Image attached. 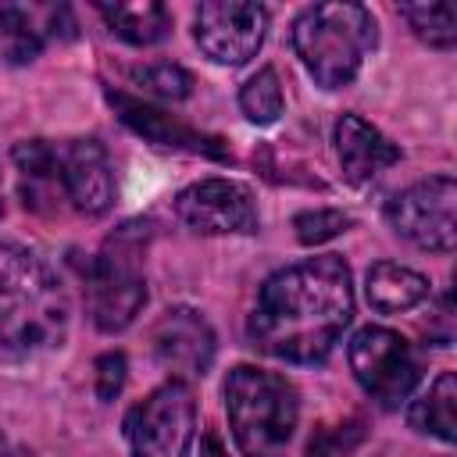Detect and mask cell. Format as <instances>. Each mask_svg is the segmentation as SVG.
<instances>
[{"label":"cell","instance_id":"cell-1","mask_svg":"<svg viewBox=\"0 0 457 457\" xmlns=\"http://www.w3.org/2000/svg\"><path fill=\"white\" fill-rule=\"evenodd\" d=\"M353 318V282L339 253L275 271L250 311V343L289 364H321Z\"/></svg>","mask_w":457,"mask_h":457},{"label":"cell","instance_id":"cell-2","mask_svg":"<svg viewBox=\"0 0 457 457\" xmlns=\"http://www.w3.org/2000/svg\"><path fill=\"white\" fill-rule=\"evenodd\" d=\"M71 321L57 271L18 243H0V361H36L64 346Z\"/></svg>","mask_w":457,"mask_h":457},{"label":"cell","instance_id":"cell-3","mask_svg":"<svg viewBox=\"0 0 457 457\" xmlns=\"http://www.w3.org/2000/svg\"><path fill=\"white\" fill-rule=\"evenodd\" d=\"M375 43L378 25L364 4H314L293 21V50L321 89L350 86Z\"/></svg>","mask_w":457,"mask_h":457},{"label":"cell","instance_id":"cell-4","mask_svg":"<svg viewBox=\"0 0 457 457\" xmlns=\"http://www.w3.org/2000/svg\"><path fill=\"white\" fill-rule=\"evenodd\" d=\"M225 414L243 457H286L300 421V396L286 375L236 364L225 378Z\"/></svg>","mask_w":457,"mask_h":457},{"label":"cell","instance_id":"cell-5","mask_svg":"<svg viewBox=\"0 0 457 457\" xmlns=\"http://www.w3.org/2000/svg\"><path fill=\"white\" fill-rule=\"evenodd\" d=\"M146 243H150V221L143 218L125 221L104 239V246L82 268L89 318L107 336L125 332L146 303V275H143Z\"/></svg>","mask_w":457,"mask_h":457},{"label":"cell","instance_id":"cell-6","mask_svg":"<svg viewBox=\"0 0 457 457\" xmlns=\"http://www.w3.org/2000/svg\"><path fill=\"white\" fill-rule=\"evenodd\" d=\"M132 457H189L196 439V400L189 382L168 378L125 418Z\"/></svg>","mask_w":457,"mask_h":457},{"label":"cell","instance_id":"cell-7","mask_svg":"<svg viewBox=\"0 0 457 457\" xmlns=\"http://www.w3.org/2000/svg\"><path fill=\"white\" fill-rule=\"evenodd\" d=\"M346 357H350L353 378L378 407H400L421 378V364L411 343L400 332L382 325H364L350 339Z\"/></svg>","mask_w":457,"mask_h":457},{"label":"cell","instance_id":"cell-8","mask_svg":"<svg viewBox=\"0 0 457 457\" xmlns=\"http://www.w3.org/2000/svg\"><path fill=\"white\" fill-rule=\"evenodd\" d=\"M457 182L450 175H432L407 186L386 204V221L393 232L418 250L450 253L457 243Z\"/></svg>","mask_w":457,"mask_h":457},{"label":"cell","instance_id":"cell-9","mask_svg":"<svg viewBox=\"0 0 457 457\" xmlns=\"http://www.w3.org/2000/svg\"><path fill=\"white\" fill-rule=\"evenodd\" d=\"M268 32V7L246 0H207L196 7L193 36L196 46L214 61L239 68L257 57Z\"/></svg>","mask_w":457,"mask_h":457},{"label":"cell","instance_id":"cell-10","mask_svg":"<svg viewBox=\"0 0 457 457\" xmlns=\"http://www.w3.org/2000/svg\"><path fill=\"white\" fill-rule=\"evenodd\" d=\"M175 214L200 236H250L261 228L257 200L243 182L200 179L175 196Z\"/></svg>","mask_w":457,"mask_h":457},{"label":"cell","instance_id":"cell-11","mask_svg":"<svg viewBox=\"0 0 457 457\" xmlns=\"http://www.w3.org/2000/svg\"><path fill=\"white\" fill-rule=\"evenodd\" d=\"M150 350L161 368H168L175 378L189 382L207 375L214 361V328L211 321L193 307H168L154 328H150Z\"/></svg>","mask_w":457,"mask_h":457},{"label":"cell","instance_id":"cell-12","mask_svg":"<svg viewBox=\"0 0 457 457\" xmlns=\"http://www.w3.org/2000/svg\"><path fill=\"white\" fill-rule=\"evenodd\" d=\"M57 171L64 186V200L86 214L100 218L114 204V171L107 150L96 139H68L57 143Z\"/></svg>","mask_w":457,"mask_h":457},{"label":"cell","instance_id":"cell-13","mask_svg":"<svg viewBox=\"0 0 457 457\" xmlns=\"http://www.w3.org/2000/svg\"><path fill=\"white\" fill-rule=\"evenodd\" d=\"M107 104L114 107V114L136 132L143 136L146 143L154 146H164V150H186V154H200V157H214V161H232L228 146L218 139V136H207L186 121H179L175 114L139 100V96H129V93H118V89H107Z\"/></svg>","mask_w":457,"mask_h":457},{"label":"cell","instance_id":"cell-14","mask_svg":"<svg viewBox=\"0 0 457 457\" xmlns=\"http://www.w3.org/2000/svg\"><path fill=\"white\" fill-rule=\"evenodd\" d=\"M54 39H75V18L64 4L57 7L4 4L0 7V46L11 64L36 61L39 50Z\"/></svg>","mask_w":457,"mask_h":457},{"label":"cell","instance_id":"cell-15","mask_svg":"<svg viewBox=\"0 0 457 457\" xmlns=\"http://www.w3.org/2000/svg\"><path fill=\"white\" fill-rule=\"evenodd\" d=\"M336 154H339V168H343V179L350 186H368L375 182L386 168H393L400 161V146L382 136L371 121L357 118V114H343L336 121Z\"/></svg>","mask_w":457,"mask_h":457},{"label":"cell","instance_id":"cell-16","mask_svg":"<svg viewBox=\"0 0 457 457\" xmlns=\"http://www.w3.org/2000/svg\"><path fill=\"white\" fill-rule=\"evenodd\" d=\"M11 157L18 168V186H21V200L29 211L54 214V211H61V204H68L64 186H61V171H57V143L25 139L11 150Z\"/></svg>","mask_w":457,"mask_h":457},{"label":"cell","instance_id":"cell-17","mask_svg":"<svg viewBox=\"0 0 457 457\" xmlns=\"http://www.w3.org/2000/svg\"><path fill=\"white\" fill-rule=\"evenodd\" d=\"M364 296L378 314H396V311H411L421 300H428V278L407 264L396 261H378L368 268L364 278Z\"/></svg>","mask_w":457,"mask_h":457},{"label":"cell","instance_id":"cell-18","mask_svg":"<svg viewBox=\"0 0 457 457\" xmlns=\"http://www.w3.org/2000/svg\"><path fill=\"white\" fill-rule=\"evenodd\" d=\"M96 11L107 21V29L132 46H154L171 32V14L164 11V4H154V0L96 4Z\"/></svg>","mask_w":457,"mask_h":457},{"label":"cell","instance_id":"cell-19","mask_svg":"<svg viewBox=\"0 0 457 457\" xmlns=\"http://www.w3.org/2000/svg\"><path fill=\"white\" fill-rule=\"evenodd\" d=\"M453 403H457V378H453V371H443V375L428 386V393H421V396L411 403L407 421H411V428H418V432H425V436H436V439H443V443H453V436H457Z\"/></svg>","mask_w":457,"mask_h":457},{"label":"cell","instance_id":"cell-20","mask_svg":"<svg viewBox=\"0 0 457 457\" xmlns=\"http://www.w3.org/2000/svg\"><path fill=\"white\" fill-rule=\"evenodd\" d=\"M400 18L414 29V36L436 50H450L457 43V7L453 4H403Z\"/></svg>","mask_w":457,"mask_h":457},{"label":"cell","instance_id":"cell-21","mask_svg":"<svg viewBox=\"0 0 457 457\" xmlns=\"http://www.w3.org/2000/svg\"><path fill=\"white\" fill-rule=\"evenodd\" d=\"M239 107L253 125H275L282 118V111H286L278 71L275 68H261L253 79H246V86L239 89Z\"/></svg>","mask_w":457,"mask_h":457},{"label":"cell","instance_id":"cell-22","mask_svg":"<svg viewBox=\"0 0 457 457\" xmlns=\"http://www.w3.org/2000/svg\"><path fill=\"white\" fill-rule=\"evenodd\" d=\"M129 75L143 93H150L157 100H186L193 93V75L182 64H171V61L143 64V68H132Z\"/></svg>","mask_w":457,"mask_h":457},{"label":"cell","instance_id":"cell-23","mask_svg":"<svg viewBox=\"0 0 457 457\" xmlns=\"http://www.w3.org/2000/svg\"><path fill=\"white\" fill-rule=\"evenodd\" d=\"M350 225H353V218L343 214V211H336V207H314V211H300L293 218V232H296V239L303 246H318L325 239H336Z\"/></svg>","mask_w":457,"mask_h":457},{"label":"cell","instance_id":"cell-24","mask_svg":"<svg viewBox=\"0 0 457 457\" xmlns=\"http://www.w3.org/2000/svg\"><path fill=\"white\" fill-rule=\"evenodd\" d=\"M361 439H364V425H361V421L325 425V428H318V432L311 436L303 457H350Z\"/></svg>","mask_w":457,"mask_h":457},{"label":"cell","instance_id":"cell-25","mask_svg":"<svg viewBox=\"0 0 457 457\" xmlns=\"http://www.w3.org/2000/svg\"><path fill=\"white\" fill-rule=\"evenodd\" d=\"M125 371H129V361L121 350H111V353H100L96 357V396L104 403H111L121 386H125Z\"/></svg>","mask_w":457,"mask_h":457},{"label":"cell","instance_id":"cell-26","mask_svg":"<svg viewBox=\"0 0 457 457\" xmlns=\"http://www.w3.org/2000/svg\"><path fill=\"white\" fill-rule=\"evenodd\" d=\"M200 457H225L218 436H204V446H200Z\"/></svg>","mask_w":457,"mask_h":457}]
</instances>
